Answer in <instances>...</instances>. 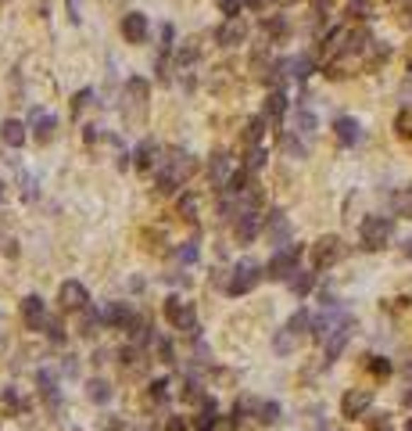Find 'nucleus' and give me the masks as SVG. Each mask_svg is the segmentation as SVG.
<instances>
[{"label":"nucleus","instance_id":"f257e3e1","mask_svg":"<svg viewBox=\"0 0 412 431\" xmlns=\"http://www.w3.org/2000/svg\"><path fill=\"white\" fill-rule=\"evenodd\" d=\"M147 108H151V83H147L144 76L126 79V86H122V101H119L122 123H126V126H144Z\"/></svg>","mask_w":412,"mask_h":431},{"label":"nucleus","instance_id":"f03ea898","mask_svg":"<svg viewBox=\"0 0 412 431\" xmlns=\"http://www.w3.org/2000/svg\"><path fill=\"white\" fill-rule=\"evenodd\" d=\"M198 169V162H194V155H187L183 147H172V151H165V169H161V177H158V191L161 194H176L183 184H187V177Z\"/></svg>","mask_w":412,"mask_h":431},{"label":"nucleus","instance_id":"7ed1b4c3","mask_svg":"<svg viewBox=\"0 0 412 431\" xmlns=\"http://www.w3.org/2000/svg\"><path fill=\"white\" fill-rule=\"evenodd\" d=\"M309 328H312L309 309H298V313H294V316L283 323V328H280V335L273 338V352H276V356H290V352H298V345L305 342Z\"/></svg>","mask_w":412,"mask_h":431},{"label":"nucleus","instance_id":"20e7f679","mask_svg":"<svg viewBox=\"0 0 412 431\" xmlns=\"http://www.w3.org/2000/svg\"><path fill=\"white\" fill-rule=\"evenodd\" d=\"M262 277H265V269H262L255 259H241L237 266H233V274L226 277V291H229L233 298H241V295L255 291V288L262 284Z\"/></svg>","mask_w":412,"mask_h":431},{"label":"nucleus","instance_id":"39448f33","mask_svg":"<svg viewBox=\"0 0 412 431\" xmlns=\"http://www.w3.org/2000/svg\"><path fill=\"white\" fill-rule=\"evenodd\" d=\"M165 320L172 323L176 331H183L187 338H194V342L201 338V323H198V316H194V306H190V302L168 295V298H165Z\"/></svg>","mask_w":412,"mask_h":431},{"label":"nucleus","instance_id":"423d86ee","mask_svg":"<svg viewBox=\"0 0 412 431\" xmlns=\"http://www.w3.org/2000/svg\"><path fill=\"white\" fill-rule=\"evenodd\" d=\"M101 320L108 323V328H122V331H130L133 338H137V331H147V328H144V320L133 313L130 302H104V306H101Z\"/></svg>","mask_w":412,"mask_h":431},{"label":"nucleus","instance_id":"0eeeda50","mask_svg":"<svg viewBox=\"0 0 412 431\" xmlns=\"http://www.w3.org/2000/svg\"><path fill=\"white\" fill-rule=\"evenodd\" d=\"M391 234H394V223L387 220V216H366L362 227H359V237H362V248L370 252H380L391 245Z\"/></svg>","mask_w":412,"mask_h":431},{"label":"nucleus","instance_id":"6e6552de","mask_svg":"<svg viewBox=\"0 0 412 431\" xmlns=\"http://www.w3.org/2000/svg\"><path fill=\"white\" fill-rule=\"evenodd\" d=\"M298 259H302V245H283V248H276V255L265 266V277L269 281H290L294 274H298Z\"/></svg>","mask_w":412,"mask_h":431},{"label":"nucleus","instance_id":"1a4fd4ad","mask_svg":"<svg viewBox=\"0 0 412 431\" xmlns=\"http://www.w3.org/2000/svg\"><path fill=\"white\" fill-rule=\"evenodd\" d=\"M262 230V216H258V205H248L237 220H233V237H237V245H251Z\"/></svg>","mask_w":412,"mask_h":431},{"label":"nucleus","instance_id":"9d476101","mask_svg":"<svg viewBox=\"0 0 412 431\" xmlns=\"http://www.w3.org/2000/svg\"><path fill=\"white\" fill-rule=\"evenodd\" d=\"M341 255H344V245H341V237H333V234L319 237L316 248H312V262H316V269H330V266H337Z\"/></svg>","mask_w":412,"mask_h":431},{"label":"nucleus","instance_id":"9b49d317","mask_svg":"<svg viewBox=\"0 0 412 431\" xmlns=\"http://www.w3.org/2000/svg\"><path fill=\"white\" fill-rule=\"evenodd\" d=\"M373 406V392L370 388H348L344 392V399H341V413L348 417V420H359V417H366V410Z\"/></svg>","mask_w":412,"mask_h":431},{"label":"nucleus","instance_id":"f8f14e48","mask_svg":"<svg viewBox=\"0 0 412 431\" xmlns=\"http://www.w3.org/2000/svg\"><path fill=\"white\" fill-rule=\"evenodd\" d=\"M57 302H62L65 313H83V309L90 306V291H86V284H79V281H65L62 291H57Z\"/></svg>","mask_w":412,"mask_h":431},{"label":"nucleus","instance_id":"ddd939ff","mask_svg":"<svg viewBox=\"0 0 412 431\" xmlns=\"http://www.w3.org/2000/svg\"><path fill=\"white\" fill-rule=\"evenodd\" d=\"M351 335H355V320H351V316H341V323L333 328V335L323 342V345H326V363H333V359L344 352V345L351 342Z\"/></svg>","mask_w":412,"mask_h":431},{"label":"nucleus","instance_id":"4468645a","mask_svg":"<svg viewBox=\"0 0 412 431\" xmlns=\"http://www.w3.org/2000/svg\"><path fill=\"white\" fill-rule=\"evenodd\" d=\"M22 320H25V328L29 331H43L47 328V306H43V298L40 295H25L22 298Z\"/></svg>","mask_w":412,"mask_h":431},{"label":"nucleus","instance_id":"2eb2a0df","mask_svg":"<svg viewBox=\"0 0 412 431\" xmlns=\"http://www.w3.org/2000/svg\"><path fill=\"white\" fill-rule=\"evenodd\" d=\"M147 33H151V22L144 11H130L122 18V40L126 43H147Z\"/></svg>","mask_w":412,"mask_h":431},{"label":"nucleus","instance_id":"dca6fc26","mask_svg":"<svg viewBox=\"0 0 412 431\" xmlns=\"http://www.w3.org/2000/svg\"><path fill=\"white\" fill-rule=\"evenodd\" d=\"M229 173H233V158L226 155V151H212V158H208V180H212V187H226V180H229Z\"/></svg>","mask_w":412,"mask_h":431},{"label":"nucleus","instance_id":"f3484780","mask_svg":"<svg viewBox=\"0 0 412 431\" xmlns=\"http://www.w3.org/2000/svg\"><path fill=\"white\" fill-rule=\"evenodd\" d=\"M215 40H219L222 47H237V43L248 40V26H244L241 18H226V22L215 29Z\"/></svg>","mask_w":412,"mask_h":431},{"label":"nucleus","instance_id":"a211bd4d","mask_svg":"<svg viewBox=\"0 0 412 431\" xmlns=\"http://www.w3.org/2000/svg\"><path fill=\"white\" fill-rule=\"evenodd\" d=\"M333 133H337V140H341L344 147H355V144L362 140V126H359V119H351V116H341V119L333 123Z\"/></svg>","mask_w":412,"mask_h":431},{"label":"nucleus","instance_id":"6ab92c4d","mask_svg":"<svg viewBox=\"0 0 412 431\" xmlns=\"http://www.w3.org/2000/svg\"><path fill=\"white\" fill-rule=\"evenodd\" d=\"M54 130H57V119L50 112H43V108H33V137H36V144H50Z\"/></svg>","mask_w":412,"mask_h":431},{"label":"nucleus","instance_id":"aec40b11","mask_svg":"<svg viewBox=\"0 0 412 431\" xmlns=\"http://www.w3.org/2000/svg\"><path fill=\"white\" fill-rule=\"evenodd\" d=\"M154 162H158V144H154V140H140L137 151H133V166H137V173L154 169Z\"/></svg>","mask_w":412,"mask_h":431},{"label":"nucleus","instance_id":"412c9836","mask_svg":"<svg viewBox=\"0 0 412 431\" xmlns=\"http://www.w3.org/2000/svg\"><path fill=\"white\" fill-rule=\"evenodd\" d=\"M269 237H273V245H290V220H287V216L283 212H273L269 216Z\"/></svg>","mask_w":412,"mask_h":431},{"label":"nucleus","instance_id":"4be33fe9","mask_svg":"<svg viewBox=\"0 0 412 431\" xmlns=\"http://www.w3.org/2000/svg\"><path fill=\"white\" fill-rule=\"evenodd\" d=\"M222 427V417H219V403L215 399H205L201 406V417H198V431H219Z\"/></svg>","mask_w":412,"mask_h":431},{"label":"nucleus","instance_id":"5701e85b","mask_svg":"<svg viewBox=\"0 0 412 431\" xmlns=\"http://www.w3.org/2000/svg\"><path fill=\"white\" fill-rule=\"evenodd\" d=\"M0 140H4L8 147H22V144H25V126H22V119H4V126H0Z\"/></svg>","mask_w":412,"mask_h":431},{"label":"nucleus","instance_id":"b1692460","mask_svg":"<svg viewBox=\"0 0 412 431\" xmlns=\"http://www.w3.org/2000/svg\"><path fill=\"white\" fill-rule=\"evenodd\" d=\"M280 147H283L287 155H294V158H305V155H309V140L298 137L294 130H283V133H280Z\"/></svg>","mask_w":412,"mask_h":431},{"label":"nucleus","instance_id":"393cba45","mask_svg":"<svg viewBox=\"0 0 412 431\" xmlns=\"http://www.w3.org/2000/svg\"><path fill=\"white\" fill-rule=\"evenodd\" d=\"M283 116H287V94H283V86H280V90H273V94L265 97V119L280 123Z\"/></svg>","mask_w":412,"mask_h":431},{"label":"nucleus","instance_id":"a878e982","mask_svg":"<svg viewBox=\"0 0 412 431\" xmlns=\"http://www.w3.org/2000/svg\"><path fill=\"white\" fill-rule=\"evenodd\" d=\"M36 381H40V396L50 403V406H57L62 403V388H57V381H54V374H47V370H40L36 374Z\"/></svg>","mask_w":412,"mask_h":431},{"label":"nucleus","instance_id":"bb28decb","mask_svg":"<svg viewBox=\"0 0 412 431\" xmlns=\"http://www.w3.org/2000/svg\"><path fill=\"white\" fill-rule=\"evenodd\" d=\"M294 133L305 137V140H312V133H316V116L309 112V108H298V112H294Z\"/></svg>","mask_w":412,"mask_h":431},{"label":"nucleus","instance_id":"cd10ccee","mask_svg":"<svg viewBox=\"0 0 412 431\" xmlns=\"http://www.w3.org/2000/svg\"><path fill=\"white\" fill-rule=\"evenodd\" d=\"M86 399L97 403V406H104L111 399V385L104 381V377H90V381H86Z\"/></svg>","mask_w":412,"mask_h":431},{"label":"nucleus","instance_id":"c85d7f7f","mask_svg":"<svg viewBox=\"0 0 412 431\" xmlns=\"http://www.w3.org/2000/svg\"><path fill=\"white\" fill-rule=\"evenodd\" d=\"M316 288V269H298V274L290 277V291L294 295H309Z\"/></svg>","mask_w":412,"mask_h":431},{"label":"nucleus","instance_id":"c756f323","mask_svg":"<svg viewBox=\"0 0 412 431\" xmlns=\"http://www.w3.org/2000/svg\"><path fill=\"white\" fill-rule=\"evenodd\" d=\"M198 54H201V47H198V40H187V43H183L180 50H176V65H180V69L187 72V69H190V65L198 62Z\"/></svg>","mask_w":412,"mask_h":431},{"label":"nucleus","instance_id":"7c9ffc66","mask_svg":"<svg viewBox=\"0 0 412 431\" xmlns=\"http://www.w3.org/2000/svg\"><path fill=\"white\" fill-rule=\"evenodd\" d=\"M312 69H316V62L309 58V54H302V58H290V76L294 79H309Z\"/></svg>","mask_w":412,"mask_h":431},{"label":"nucleus","instance_id":"2f4dec72","mask_svg":"<svg viewBox=\"0 0 412 431\" xmlns=\"http://www.w3.org/2000/svg\"><path fill=\"white\" fill-rule=\"evenodd\" d=\"M43 335H47V338H50L54 345H65V342H69V335H65V323L57 320V316H50V320H47V328H43Z\"/></svg>","mask_w":412,"mask_h":431},{"label":"nucleus","instance_id":"473e14b6","mask_svg":"<svg viewBox=\"0 0 412 431\" xmlns=\"http://www.w3.org/2000/svg\"><path fill=\"white\" fill-rule=\"evenodd\" d=\"M283 417V410H280V403H273V399H265V403H258V424H276Z\"/></svg>","mask_w":412,"mask_h":431},{"label":"nucleus","instance_id":"72a5a7b5","mask_svg":"<svg viewBox=\"0 0 412 431\" xmlns=\"http://www.w3.org/2000/svg\"><path fill=\"white\" fill-rule=\"evenodd\" d=\"M394 212L405 216V220H412V187H401V191L394 194Z\"/></svg>","mask_w":412,"mask_h":431},{"label":"nucleus","instance_id":"f704fd0d","mask_svg":"<svg viewBox=\"0 0 412 431\" xmlns=\"http://www.w3.org/2000/svg\"><path fill=\"white\" fill-rule=\"evenodd\" d=\"M262 130H265V116L251 119V123H248V130H244V144H248V147H258V140H262Z\"/></svg>","mask_w":412,"mask_h":431},{"label":"nucleus","instance_id":"c9c22d12","mask_svg":"<svg viewBox=\"0 0 412 431\" xmlns=\"http://www.w3.org/2000/svg\"><path fill=\"white\" fill-rule=\"evenodd\" d=\"M176 212H180V220H194V216H198V198H194V194H180V201H176Z\"/></svg>","mask_w":412,"mask_h":431},{"label":"nucleus","instance_id":"e433bc0d","mask_svg":"<svg viewBox=\"0 0 412 431\" xmlns=\"http://www.w3.org/2000/svg\"><path fill=\"white\" fill-rule=\"evenodd\" d=\"M90 101H93V90H90V86H83V90H76V94H72V116H79V112H86V108H90Z\"/></svg>","mask_w":412,"mask_h":431},{"label":"nucleus","instance_id":"4c0bfd02","mask_svg":"<svg viewBox=\"0 0 412 431\" xmlns=\"http://www.w3.org/2000/svg\"><path fill=\"white\" fill-rule=\"evenodd\" d=\"M265 33H269L273 40H283V36L290 33V26H287V18H269V22H265Z\"/></svg>","mask_w":412,"mask_h":431},{"label":"nucleus","instance_id":"58836bf2","mask_svg":"<svg viewBox=\"0 0 412 431\" xmlns=\"http://www.w3.org/2000/svg\"><path fill=\"white\" fill-rule=\"evenodd\" d=\"M215 4H219L222 18H241V4H244V0H215Z\"/></svg>","mask_w":412,"mask_h":431},{"label":"nucleus","instance_id":"ea45409f","mask_svg":"<svg viewBox=\"0 0 412 431\" xmlns=\"http://www.w3.org/2000/svg\"><path fill=\"white\" fill-rule=\"evenodd\" d=\"M151 403H165L168 399V381H165V377H158V381H151Z\"/></svg>","mask_w":412,"mask_h":431},{"label":"nucleus","instance_id":"a19ab883","mask_svg":"<svg viewBox=\"0 0 412 431\" xmlns=\"http://www.w3.org/2000/svg\"><path fill=\"white\" fill-rule=\"evenodd\" d=\"M4 410H8V413H22V410H25V403L18 399L15 388H4Z\"/></svg>","mask_w":412,"mask_h":431},{"label":"nucleus","instance_id":"79ce46f5","mask_svg":"<svg viewBox=\"0 0 412 431\" xmlns=\"http://www.w3.org/2000/svg\"><path fill=\"white\" fill-rule=\"evenodd\" d=\"M158 359L161 363H176V349H172L168 338H158Z\"/></svg>","mask_w":412,"mask_h":431},{"label":"nucleus","instance_id":"37998d69","mask_svg":"<svg viewBox=\"0 0 412 431\" xmlns=\"http://www.w3.org/2000/svg\"><path fill=\"white\" fill-rule=\"evenodd\" d=\"M262 166H265V151H262V147H251V151H248V169L255 173V169H262Z\"/></svg>","mask_w":412,"mask_h":431},{"label":"nucleus","instance_id":"c03bdc74","mask_svg":"<svg viewBox=\"0 0 412 431\" xmlns=\"http://www.w3.org/2000/svg\"><path fill=\"white\" fill-rule=\"evenodd\" d=\"M198 255H201L198 241H187V245L180 248V262H198Z\"/></svg>","mask_w":412,"mask_h":431},{"label":"nucleus","instance_id":"a18cd8bd","mask_svg":"<svg viewBox=\"0 0 412 431\" xmlns=\"http://www.w3.org/2000/svg\"><path fill=\"white\" fill-rule=\"evenodd\" d=\"M370 370H373L377 377H387V374H391V363H387L384 356H370Z\"/></svg>","mask_w":412,"mask_h":431},{"label":"nucleus","instance_id":"49530a36","mask_svg":"<svg viewBox=\"0 0 412 431\" xmlns=\"http://www.w3.org/2000/svg\"><path fill=\"white\" fill-rule=\"evenodd\" d=\"M370 431H391V413H373L370 417Z\"/></svg>","mask_w":412,"mask_h":431},{"label":"nucleus","instance_id":"de8ad7c7","mask_svg":"<svg viewBox=\"0 0 412 431\" xmlns=\"http://www.w3.org/2000/svg\"><path fill=\"white\" fill-rule=\"evenodd\" d=\"M183 399H187V403H194V399H201V385L194 381V377H190V381H187V392H183Z\"/></svg>","mask_w":412,"mask_h":431},{"label":"nucleus","instance_id":"09e8293b","mask_svg":"<svg viewBox=\"0 0 412 431\" xmlns=\"http://www.w3.org/2000/svg\"><path fill=\"white\" fill-rule=\"evenodd\" d=\"M165 431H187V420H183V417H168Z\"/></svg>","mask_w":412,"mask_h":431},{"label":"nucleus","instance_id":"8fccbe9b","mask_svg":"<svg viewBox=\"0 0 412 431\" xmlns=\"http://www.w3.org/2000/svg\"><path fill=\"white\" fill-rule=\"evenodd\" d=\"M65 8H69V18H72V22L83 18V15H79V0H65Z\"/></svg>","mask_w":412,"mask_h":431},{"label":"nucleus","instance_id":"3c124183","mask_svg":"<svg viewBox=\"0 0 412 431\" xmlns=\"http://www.w3.org/2000/svg\"><path fill=\"white\" fill-rule=\"evenodd\" d=\"M244 4H251V8H262V4H265V0H244Z\"/></svg>","mask_w":412,"mask_h":431},{"label":"nucleus","instance_id":"603ef678","mask_svg":"<svg viewBox=\"0 0 412 431\" xmlns=\"http://www.w3.org/2000/svg\"><path fill=\"white\" fill-rule=\"evenodd\" d=\"M405 255H408V259H412V237H408V241H405Z\"/></svg>","mask_w":412,"mask_h":431},{"label":"nucleus","instance_id":"864d4df0","mask_svg":"<svg viewBox=\"0 0 412 431\" xmlns=\"http://www.w3.org/2000/svg\"><path fill=\"white\" fill-rule=\"evenodd\" d=\"M405 406H412V392H405Z\"/></svg>","mask_w":412,"mask_h":431},{"label":"nucleus","instance_id":"5fc2aeb1","mask_svg":"<svg viewBox=\"0 0 412 431\" xmlns=\"http://www.w3.org/2000/svg\"><path fill=\"white\" fill-rule=\"evenodd\" d=\"M140 431H151V424H144V427H140Z\"/></svg>","mask_w":412,"mask_h":431},{"label":"nucleus","instance_id":"6e6d98bb","mask_svg":"<svg viewBox=\"0 0 412 431\" xmlns=\"http://www.w3.org/2000/svg\"><path fill=\"white\" fill-rule=\"evenodd\" d=\"M405 431H412V420H408V424H405Z\"/></svg>","mask_w":412,"mask_h":431},{"label":"nucleus","instance_id":"4d7b16f0","mask_svg":"<svg viewBox=\"0 0 412 431\" xmlns=\"http://www.w3.org/2000/svg\"><path fill=\"white\" fill-rule=\"evenodd\" d=\"M0 198H4V184H0Z\"/></svg>","mask_w":412,"mask_h":431},{"label":"nucleus","instance_id":"13d9d810","mask_svg":"<svg viewBox=\"0 0 412 431\" xmlns=\"http://www.w3.org/2000/svg\"><path fill=\"white\" fill-rule=\"evenodd\" d=\"M323 431H326V427H323Z\"/></svg>","mask_w":412,"mask_h":431}]
</instances>
